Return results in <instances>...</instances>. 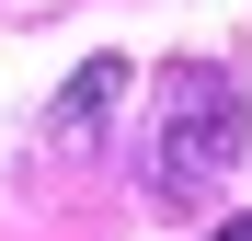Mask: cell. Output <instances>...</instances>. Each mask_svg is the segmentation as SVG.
I'll return each mask as SVG.
<instances>
[{"mask_svg": "<svg viewBox=\"0 0 252 241\" xmlns=\"http://www.w3.org/2000/svg\"><path fill=\"white\" fill-rule=\"evenodd\" d=\"M241 149H252V103H241V80H229V69H206V58H172V69H160L149 184L172 195V207H206V195L241 172Z\"/></svg>", "mask_w": 252, "mask_h": 241, "instance_id": "1", "label": "cell"}, {"mask_svg": "<svg viewBox=\"0 0 252 241\" xmlns=\"http://www.w3.org/2000/svg\"><path fill=\"white\" fill-rule=\"evenodd\" d=\"M115 103H126V58H80V69H69V92L46 103V138H58V149H92Z\"/></svg>", "mask_w": 252, "mask_h": 241, "instance_id": "2", "label": "cell"}, {"mask_svg": "<svg viewBox=\"0 0 252 241\" xmlns=\"http://www.w3.org/2000/svg\"><path fill=\"white\" fill-rule=\"evenodd\" d=\"M206 241H252V218H218V230H206Z\"/></svg>", "mask_w": 252, "mask_h": 241, "instance_id": "3", "label": "cell"}]
</instances>
